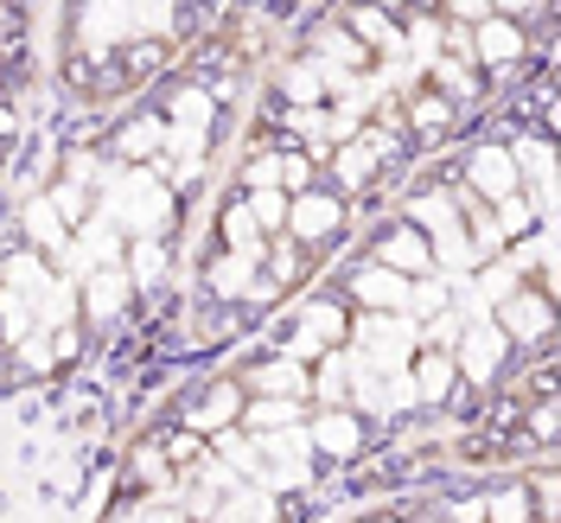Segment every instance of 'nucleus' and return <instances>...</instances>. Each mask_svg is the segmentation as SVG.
I'll return each instance as SVG.
<instances>
[{"mask_svg": "<svg viewBox=\"0 0 561 523\" xmlns=\"http://www.w3.org/2000/svg\"><path fill=\"white\" fill-rule=\"evenodd\" d=\"M339 345H351V300L339 294V287H313V294H300L294 314H287V332L275 339V351L300 357V364H313L319 351H339Z\"/></svg>", "mask_w": 561, "mask_h": 523, "instance_id": "nucleus-1", "label": "nucleus"}, {"mask_svg": "<svg viewBox=\"0 0 561 523\" xmlns=\"http://www.w3.org/2000/svg\"><path fill=\"white\" fill-rule=\"evenodd\" d=\"M421 351V326L409 314H351V357L377 377H402Z\"/></svg>", "mask_w": 561, "mask_h": 523, "instance_id": "nucleus-2", "label": "nucleus"}, {"mask_svg": "<svg viewBox=\"0 0 561 523\" xmlns=\"http://www.w3.org/2000/svg\"><path fill=\"white\" fill-rule=\"evenodd\" d=\"M491 326L511 339V351L524 357V351H542L556 345V294L549 287H536V281H517L504 300H491Z\"/></svg>", "mask_w": 561, "mask_h": 523, "instance_id": "nucleus-3", "label": "nucleus"}, {"mask_svg": "<svg viewBox=\"0 0 561 523\" xmlns=\"http://www.w3.org/2000/svg\"><path fill=\"white\" fill-rule=\"evenodd\" d=\"M511 364H517V351L511 339L491 326V319H466L454 339V371H459V389H472V396H491V389L511 377Z\"/></svg>", "mask_w": 561, "mask_h": 523, "instance_id": "nucleus-4", "label": "nucleus"}, {"mask_svg": "<svg viewBox=\"0 0 561 523\" xmlns=\"http://www.w3.org/2000/svg\"><path fill=\"white\" fill-rule=\"evenodd\" d=\"M140 307L135 281L122 262H108V269H90V275L77 281V326L90 332V339H108V332H122L128 314Z\"/></svg>", "mask_w": 561, "mask_h": 523, "instance_id": "nucleus-5", "label": "nucleus"}, {"mask_svg": "<svg viewBox=\"0 0 561 523\" xmlns=\"http://www.w3.org/2000/svg\"><path fill=\"white\" fill-rule=\"evenodd\" d=\"M135 38L128 0H70V52L77 58H115Z\"/></svg>", "mask_w": 561, "mask_h": 523, "instance_id": "nucleus-6", "label": "nucleus"}, {"mask_svg": "<svg viewBox=\"0 0 561 523\" xmlns=\"http://www.w3.org/2000/svg\"><path fill=\"white\" fill-rule=\"evenodd\" d=\"M307 447L319 466H357V459L377 447V428L357 416V409H307Z\"/></svg>", "mask_w": 561, "mask_h": 523, "instance_id": "nucleus-7", "label": "nucleus"}, {"mask_svg": "<svg viewBox=\"0 0 561 523\" xmlns=\"http://www.w3.org/2000/svg\"><path fill=\"white\" fill-rule=\"evenodd\" d=\"M454 179L472 192V198H485V205H497V198H511L517 185H524V173H517V154H511V140L497 135H479L466 154H459Z\"/></svg>", "mask_w": 561, "mask_h": 523, "instance_id": "nucleus-8", "label": "nucleus"}, {"mask_svg": "<svg viewBox=\"0 0 561 523\" xmlns=\"http://www.w3.org/2000/svg\"><path fill=\"white\" fill-rule=\"evenodd\" d=\"M339 294L351 300V314H402L409 307V275H396L370 255H351L339 269Z\"/></svg>", "mask_w": 561, "mask_h": 523, "instance_id": "nucleus-9", "label": "nucleus"}, {"mask_svg": "<svg viewBox=\"0 0 561 523\" xmlns=\"http://www.w3.org/2000/svg\"><path fill=\"white\" fill-rule=\"evenodd\" d=\"M383 167H389L383 147H377L370 128H364L357 140H339V147H332V160L319 167V185H325V192H339V198H370V192H377V179H383Z\"/></svg>", "mask_w": 561, "mask_h": 523, "instance_id": "nucleus-10", "label": "nucleus"}, {"mask_svg": "<svg viewBox=\"0 0 561 523\" xmlns=\"http://www.w3.org/2000/svg\"><path fill=\"white\" fill-rule=\"evenodd\" d=\"M160 140H167L160 109H153V103H135V109H122V115L108 122L103 154H108V167H153V160H160Z\"/></svg>", "mask_w": 561, "mask_h": 523, "instance_id": "nucleus-11", "label": "nucleus"}, {"mask_svg": "<svg viewBox=\"0 0 561 523\" xmlns=\"http://www.w3.org/2000/svg\"><path fill=\"white\" fill-rule=\"evenodd\" d=\"M402 96V128H409V154H434V147H447V135H459V115L440 90H427V83H415V90H396Z\"/></svg>", "mask_w": 561, "mask_h": 523, "instance_id": "nucleus-12", "label": "nucleus"}, {"mask_svg": "<svg viewBox=\"0 0 561 523\" xmlns=\"http://www.w3.org/2000/svg\"><path fill=\"white\" fill-rule=\"evenodd\" d=\"M243 396L249 389L237 384V371L230 377H210V384H198L185 402H179V428H192V434H217V428H237V416H243Z\"/></svg>", "mask_w": 561, "mask_h": 523, "instance_id": "nucleus-13", "label": "nucleus"}, {"mask_svg": "<svg viewBox=\"0 0 561 523\" xmlns=\"http://www.w3.org/2000/svg\"><path fill=\"white\" fill-rule=\"evenodd\" d=\"M153 109H160L167 128H192V135H210V140H217V128H224V109L210 103L205 77H173V83L153 96Z\"/></svg>", "mask_w": 561, "mask_h": 523, "instance_id": "nucleus-14", "label": "nucleus"}, {"mask_svg": "<svg viewBox=\"0 0 561 523\" xmlns=\"http://www.w3.org/2000/svg\"><path fill=\"white\" fill-rule=\"evenodd\" d=\"M237 384L249 396H294V402H307V389H313V364H300V357H287V351H255L243 371H237Z\"/></svg>", "mask_w": 561, "mask_h": 523, "instance_id": "nucleus-15", "label": "nucleus"}, {"mask_svg": "<svg viewBox=\"0 0 561 523\" xmlns=\"http://www.w3.org/2000/svg\"><path fill=\"white\" fill-rule=\"evenodd\" d=\"M472 65L485 70V77H517L529 65V33L524 26H511V20H479L472 26Z\"/></svg>", "mask_w": 561, "mask_h": 523, "instance_id": "nucleus-16", "label": "nucleus"}, {"mask_svg": "<svg viewBox=\"0 0 561 523\" xmlns=\"http://www.w3.org/2000/svg\"><path fill=\"white\" fill-rule=\"evenodd\" d=\"M332 20H339V26H345V33L370 52V58H402V20H396V13H383L377 0H351V7H339V13H332Z\"/></svg>", "mask_w": 561, "mask_h": 523, "instance_id": "nucleus-17", "label": "nucleus"}, {"mask_svg": "<svg viewBox=\"0 0 561 523\" xmlns=\"http://www.w3.org/2000/svg\"><path fill=\"white\" fill-rule=\"evenodd\" d=\"M13 237L58 262V255H65V243H70V224L51 211V198H45V192H26V198H13Z\"/></svg>", "mask_w": 561, "mask_h": 523, "instance_id": "nucleus-18", "label": "nucleus"}, {"mask_svg": "<svg viewBox=\"0 0 561 523\" xmlns=\"http://www.w3.org/2000/svg\"><path fill=\"white\" fill-rule=\"evenodd\" d=\"M122 269H128V281H135L140 300H160V287L173 281V243H167V237H128Z\"/></svg>", "mask_w": 561, "mask_h": 523, "instance_id": "nucleus-19", "label": "nucleus"}, {"mask_svg": "<svg viewBox=\"0 0 561 523\" xmlns=\"http://www.w3.org/2000/svg\"><path fill=\"white\" fill-rule=\"evenodd\" d=\"M210 237L230 249V255H249V262H262V249H268V237L255 230V217H249V205L230 192V198H210Z\"/></svg>", "mask_w": 561, "mask_h": 523, "instance_id": "nucleus-20", "label": "nucleus"}, {"mask_svg": "<svg viewBox=\"0 0 561 523\" xmlns=\"http://www.w3.org/2000/svg\"><path fill=\"white\" fill-rule=\"evenodd\" d=\"M255 275H262V262L217 249V255L205 262V275H198V287H205V300H217V307H243L249 287H255Z\"/></svg>", "mask_w": 561, "mask_h": 523, "instance_id": "nucleus-21", "label": "nucleus"}, {"mask_svg": "<svg viewBox=\"0 0 561 523\" xmlns=\"http://www.w3.org/2000/svg\"><path fill=\"white\" fill-rule=\"evenodd\" d=\"M409 389H415V402H421V409H447V396L459 389L454 351H434V345H421L415 357H409Z\"/></svg>", "mask_w": 561, "mask_h": 523, "instance_id": "nucleus-22", "label": "nucleus"}, {"mask_svg": "<svg viewBox=\"0 0 561 523\" xmlns=\"http://www.w3.org/2000/svg\"><path fill=\"white\" fill-rule=\"evenodd\" d=\"M268 90H275V109H319L325 103V65L307 58V52H294V58L275 70Z\"/></svg>", "mask_w": 561, "mask_h": 523, "instance_id": "nucleus-23", "label": "nucleus"}, {"mask_svg": "<svg viewBox=\"0 0 561 523\" xmlns=\"http://www.w3.org/2000/svg\"><path fill=\"white\" fill-rule=\"evenodd\" d=\"M51 281H58V262H51V255H38L33 243H7V249H0V287H13V294L38 300Z\"/></svg>", "mask_w": 561, "mask_h": 523, "instance_id": "nucleus-24", "label": "nucleus"}, {"mask_svg": "<svg viewBox=\"0 0 561 523\" xmlns=\"http://www.w3.org/2000/svg\"><path fill=\"white\" fill-rule=\"evenodd\" d=\"M205 523H287V504H280V491H268V486H237L210 504Z\"/></svg>", "mask_w": 561, "mask_h": 523, "instance_id": "nucleus-25", "label": "nucleus"}, {"mask_svg": "<svg viewBox=\"0 0 561 523\" xmlns=\"http://www.w3.org/2000/svg\"><path fill=\"white\" fill-rule=\"evenodd\" d=\"M173 52L179 45H167V38H128L122 52H115V65H122V77H128V90H147V83H160L167 70H173Z\"/></svg>", "mask_w": 561, "mask_h": 523, "instance_id": "nucleus-26", "label": "nucleus"}, {"mask_svg": "<svg viewBox=\"0 0 561 523\" xmlns=\"http://www.w3.org/2000/svg\"><path fill=\"white\" fill-rule=\"evenodd\" d=\"M262 275L275 281L280 294H294V287H307V281L319 275V269H313V255L294 243L287 230H275V237H268V249H262Z\"/></svg>", "mask_w": 561, "mask_h": 523, "instance_id": "nucleus-27", "label": "nucleus"}, {"mask_svg": "<svg viewBox=\"0 0 561 523\" xmlns=\"http://www.w3.org/2000/svg\"><path fill=\"white\" fill-rule=\"evenodd\" d=\"M0 364H7V377H20V384H58V357H51V339H45V332H26L20 345H7Z\"/></svg>", "mask_w": 561, "mask_h": 523, "instance_id": "nucleus-28", "label": "nucleus"}, {"mask_svg": "<svg viewBox=\"0 0 561 523\" xmlns=\"http://www.w3.org/2000/svg\"><path fill=\"white\" fill-rule=\"evenodd\" d=\"M300 421H307V402H294V396H243L237 428L243 434H280V428H300Z\"/></svg>", "mask_w": 561, "mask_h": 523, "instance_id": "nucleus-29", "label": "nucleus"}, {"mask_svg": "<svg viewBox=\"0 0 561 523\" xmlns=\"http://www.w3.org/2000/svg\"><path fill=\"white\" fill-rule=\"evenodd\" d=\"M351 396V351H319L313 357V389H307V409H339Z\"/></svg>", "mask_w": 561, "mask_h": 523, "instance_id": "nucleus-30", "label": "nucleus"}, {"mask_svg": "<svg viewBox=\"0 0 561 523\" xmlns=\"http://www.w3.org/2000/svg\"><path fill=\"white\" fill-rule=\"evenodd\" d=\"M491 224H497V237H504V243H529V237H536L542 224H556V217H542V211H536V198L517 185L511 198H497V205H491Z\"/></svg>", "mask_w": 561, "mask_h": 523, "instance_id": "nucleus-31", "label": "nucleus"}, {"mask_svg": "<svg viewBox=\"0 0 561 523\" xmlns=\"http://www.w3.org/2000/svg\"><path fill=\"white\" fill-rule=\"evenodd\" d=\"M51 173L96 192V185L108 179V154H103V147H90V140H65V147H58V160H51Z\"/></svg>", "mask_w": 561, "mask_h": 523, "instance_id": "nucleus-32", "label": "nucleus"}, {"mask_svg": "<svg viewBox=\"0 0 561 523\" xmlns=\"http://www.w3.org/2000/svg\"><path fill=\"white\" fill-rule=\"evenodd\" d=\"M210 454L224 459L237 479H249V486L262 479V447H255V434H243V428H217L210 434Z\"/></svg>", "mask_w": 561, "mask_h": 523, "instance_id": "nucleus-33", "label": "nucleus"}, {"mask_svg": "<svg viewBox=\"0 0 561 523\" xmlns=\"http://www.w3.org/2000/svg\"><path fill=\"white\" fill-rule=\"evenodd\" d=\"M485 523H536L524 473H504L497 486H485Z\"/></svg>", "mask_w": 561, "mask_h": 523, "instance_id": "nucleus-34", "label": "nucleus"}, {"mask_svg": "<svg viewBox=\"0 0 561 523\" xmlns=\"http://www.w3.org/2000/svg\"><path fill=\"white\" fill-rule=\"evenodd\" d=\"M402 314L415 319H440V314H454V281L447 275H415L409 281V307H402Z\"/></svg>", "mask_w": 561, "mask_h": 523, "instance_id": "nucleus-35", "label": "nucleus"}, {"mask_svg": "<svg viewBox=\"0 0 561 523\" xmlns=\"http://www.w3.org/2000/svg\"><path fill=\"white\" fill-rule=\"evenodd\" d=\"M135 7V38H167V45H179V0H128Z\"/></svg>", "mask_w": 561, "mask_h": 523, "instance_id": "nucleus-36", "label": "nucleus"}, {"mask_svg": "<svg viewBox=\"0 0 561 523\" xmlns=\"http://www.w3.org/2000/svg\"><path fill=\"white\" fill-rule=\"evenodd\" d=\"M45 198H51V211H58V217H65L70 230H77V224H90V217H96V192H90V185H70V179H45Z\"/></svg>", "mask_w": 561, "mask_h": 523, "instance_id": "nucleus-37", "label": "nucleus"}, {"mask_svg": "<svg viewBox=\"0 0 561 523\" xmlns=\"http://www.w3.org/2000/svg\"><path fill=\"white\" fill-rule=\"evenodd\" d=\"M33 319H38V332H51V326H70V319H77V281H51V287H45V294H38L33 300Z\"/></svg>", "mask_w": 561, "mask_h": 523, "instance_id": "nucleus-38", "label": "nucleus"}, {"mask_svg": "<svg viewBox=\"0 0 561 523\" xmlns=\"http://www.w3.org/2000/svg\"><path fill=\"white\" fill-rule=\"evenodd\" d=\"M249 205V217H255V230L262 237H275V230H287V192L280 185H255V192H237Z\"/></svg>", "mask_w": 561, "mask_h": 523, "instance_id": "nucleus-39", "label": "nucleus"}, {"mask_svg": "<svg viewBox=\"0 0 561 523\" xmlns=\"http://www.w3.org/2000/svg\"><path fill=\"white\" fill-rule=\"evenodd\" d=\"M26 332H38L33 300H26V294H13V287H0V351H7V345H20Z\"/></svg>", "mask_w": 561, "mask_h": 523, "instance_id": "nucleus-40", "label": "nucleus"}, {"mask_svg": "<svg viewBox=\"0 0 561 523\" xmlns=\"http://www.w3.org/2000/svg\"><path fill=\"white\" fill-rule=\"evenodd\" d=\"M45 339H51V357H58V377H70V371L83 364V351H90V332H83L77 319H70V326H51Z\"/></svg>", "mask_w": 561, "mask_h": 523, "instance_id": "nucleus-41", "label": "nucleus"}, {"mask_svg": "<svg viewBox=\"0 0 561 523\" xmlns=\"http://www.w3.org/2000/svg\"><path fill=\"white\" fill-rule=\"evenodd\" d=\"M205 447H210V441H205V434H192V428H160V454H167V466H173V473H185V466L205 454Z\"/></svg>", "mask_w": 561, "mask_h": 523, "instance_id": "nucleus-42", "label": "nucleus"}, {"mask_svg": "<svg viewBox=\"0 0 561 523\" xmlns=\"http://www.w3.org/2000/svg\"><path fill=\"white\" fill-rule=\"evenodd\" d=\"M319 185V167L300 154V147H280V192L294 198V192H313Z\"/></svg>", "mask_w": 561, "mask_h": 523, "instance_id": "nucleus-43", "label": "nucleus"}, {"mask_svg": "<svg viewBox=\"0 0 561 523\" xmlns=\"http://www.w3.org/2000/svg\"><path fill=\"white\" fill-rule=\"evenodd\" d=\"M491 13L497 20H511V26H542V20H556V0H491Z\"/></svg>", "mask_w": 561, "mask_h": 523, "instance_id": "nucleus-44", "label": "nucleus"}, {"mask_svg": "<svg viewBox=\"0 0 561 523\" xmlns=\"http://www.w3.org/2000/svg\"><path fill=\"white\" fill-rule=\"evenodd\" d=\"M440 523H485V491H459V498H440L434 504Z\"/></svg>", "mask_w": 561, "mask_h": 523, "instance_id": "nucleus-45", "label": "nucleus"}, {"mask_svg": "<svg viewBox=\"0 0 561 523\" xmlns=\"http://www.w3.org/2000/svg\"><path fill=\"white\" fill-rule=\"evenodd\" d=\"M377 7H383V13H396V20H402V13H421V7H434V0H377Z\"/></svg>", "mask_w": 561, "mask_h": 523, "instance_id": "nucleus-46", "label": "nucleus"}, {"mask_svg": "<svg viewBox=\"0 0 561 523\" xmlns=\"http://www.w3.org/2000/svg\"><path fill=\"white\" fill-rule=\"evenodd\" d=\"M351 523H396V511H383V504L377 511H351Z\"/></svg>", "mask_w": 561, "mask_h": 523, "instance_id": "nucleus-47", "label": "nucleus"}]
</instances>
